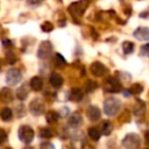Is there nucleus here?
I'll use <instances>...</instances> for the list:
<instances>
[{
    "mask_svg": "<svg viewBox=\"0 0 149 149\" xmlns=\"http://www.w3.org/2000/svg\"><path fill=\"white\" fill-rule=\"evenodd\" d=\"M120 105H121L120 100L114 98V97H111V98L106 99L105 102H104V112H105V114L108 115V116L115 115L120 109Z\"/></svg>",
    "mask_w": 149,
    "mask_h": 149,
    "instance_id": "f257e3e1",
    "label": "nucleus"
},
{
    "mask_svg": "<svg viewBox=\"0 0 149 149\" xmlns=\"http://www.w3.org/2000/svg\"><path fill=\"white\" fill-rule=\"evenodd\" d=\"M17 136H19V140L26 144L30 143L33 140H34V136H35V133H34V129L28 126V125H23L19 128L17 130Z\"/></svg>",
    "mask_w": 149,
    "mask_h": 149,
    "instance_id": "f03ea898",
    "label": "nucleus"
},
{
    "mask_svg": "<svg viewBox=\"0 0 149 149\" xmlns=\"http://www.w3.org/2000/svg\"><path fill=\"white\" fill-rule=\"evenodd\" d=\"M141 144V139L137 134H127L122 140V147L125 149H137Z\"/></svg>",
    "mask_w": 149,
    "mask_h": 149,
    "instance_id": "7ed1b4c3",
    "label": "nucleus"
},
{
    "mask_svg": "<svg viewBox=\"0 0 149 149\" xmlns=\"http://www.w3.org/2000/svg\"><path fill=\"white\" fill-rule=\"evenodd\" d=\"M102 88H104L105 92L115 93V92L121 91L122 86H121V83L115 77H108V78L105 79V81L102 84Z\"/></svg>",
    "mask_w": 149,
    "mask_h": 149,
    "instance_id": "20e7f679",
    "label": "nucleus"
},
{
    "mask_svg": "<svg viewBox=\"0 0 149 149\" xmlns=\"http://www.w3.org/2000/svg\"><path fill=\"white\" fill-rule=\"evenodd\" d=\"M29 111L33 115L40 116L45 112V104L41 98H35L29 104Z\"/></svg>",
    "mask_w": 149,
    "mask_h": 149,
    "instance_id": "39448f33",
    "label": "nucleus"
},
{
    "mask_svg": "<svg viewBox=\"0 0 149 149\" xmlns=\"http://www.w3.org/2000/svg\"><path fill=\"white\" fill-rule=\"evenodd\" d=\"M52 54V45L49 41H43L37 49V57L40 59H47Z\"/></svg>",
    "mask_w": 149,
    "mask_h": 149,
    "instance_id": "423d86ee",
    "label": "nucleus"
},
{
    "mask_svg": "<svg viewBox=\"0 0 149 149\" xmlns=\"http://www.w3.org/2000/svg\"><path fill=\"white\" fill-rule=\"evenodd\" d=\"M21 80H22V74H21V72L17 69H9L7 71V74H6L7 84L14 86V85L19 84Z\"/></svg>",
    "mask_w": 149,
    "mask_h": 149,
    "instance_id": "0eeeda50",
    "label": "nucleus"
},
{
    "mask_svg": "<svg viewBox=\"0 0 149 149\" xmlns=\"http://www.w3.org/2000/svg\"><path fill=\"white\" fill-rule=\"evenodd\" d=\"M90 70H91L92 74H94L95 77H102L107 72L106 66L100 62H93L90 66Z\"/></svg>",
    "mask_w": 149,
    "mask_h": 149,
    "instance_id": "6e6552de",
    "label": "nucleus"
},
{
    "mask_svg": "<svg viewBox=\"0 0 149 149\" xmlns=\"http://www.w3.org/2000/svg\"><path fill=\"white\" fill-rule=\"evenodd\" d=\"M86 116L91 120V121H98L101 118V112L97 106H88L86 109Z\"/></svg>",
    "mask_w": 149,
    "mask_h": 149,
    "instance_id": "1a4fd4ad",
    "label": "nucleus"
},
{
    "mask_svg": "<svg viewBox=\"0 0 149 149\" xmlns=\"http://www.w3.org/2000/svg\"><path fill=\"white\" fill-rule=\"evenodd\" d=\"M68 122H69V126H71L72 128H78L83 123V116H81V114L79 112H74L69 118Z\"/></svg>",
    "mask_w": 149,
    "mask_h": 149,
    "instance_id": "9d476101",
    "label": "nucleus"
},
{
    "mask_svg": "<svg viewBox=\"0 0 149 149\" xmlns=\"http://www.w3.org/2000/svg\"><path fill=\"white\" fill-rule=\"evenodd\" d=\"M134 36L140 41H149V28L140 27L134 31Z\"/></svg>",
    "mask_w": 149,
    "mask_h": 149,
    "instance_id": "9b49d317",
    "label": "nucleus"
},
{
    "mask_svg": "<svg viewBox=\"0 0 149 149\" xmlns=\"http://www.w3.org/2000/svg\"><path fill=\"white\" fill-rule=\"evenodd\" d=\"M13 99H14V95H13V92H12V90L9 87L1 88V91H0V100L2 102H5V104L12 102Z\"/></svg>",
    "mask_w": 149,
    "mask_h": 149,
    "instance_id": "f8f14e48",
    "label": "nucleus"
},
{
    "mask_svg": "<svg viewBox=\"0 0 149 149\" xmlns=\"http://www.w3.org/2000/svg\"><path fill=\"white\" fill-rule=\"evenodd\" d=\"M49 83H50L54 87L59 88V87H62V85L64 84V79H63V77H62L59 73L54 72V73H51V76H50V78H49Z\"/></svg>",
    "mask_w": 149,
    "mask_h": 149,
    "instance_id": "ddd939ff",
    "label": "nucleus"
},
{
    "mask_svg": "<svg viewBox=\"0 0 149 149\" xmlns=\"http://www.w3.org/2000/svg\"><path fill=\"white\" fill-rule=\"evenodd\" d=\"M84 97V93L83 91L79 88V87H73L71 88L70 93H69V99L71 101H74V102H79Z\"/></svg>",
    "mask_w": 149,
    "mask_h": 149,
    "instance_id": "4468645a",
    "label": "nucleus"
},
{
    "mask_svg": "<svg viewBox=\"0 0 149 149\" xmlns=\"http://www.w3.org/2000/svg\"><path fill=\"white\" fill-rule=\"evenodd\" d=\"M29 87H30L33 91H35V92L41 91L42 87H43V80H42V78H41V77H37V76L33 77V78L30 79V81H29Z\"/></svg>",
    "mask_w": 149,
    "mask_h": 149,
    "instance_id": "2eb2a0df",
    "label": "nucleus"
},
{
    "mask_svg": "<svg viewBox=\"0 0 149 149\" xmlns=\"http://www.w3.org/2000/svg\"><path fill=\"white\" fill-rule=\"evenodd\" d=\"M133 112L135 114V116L137 118H142L146 113V104L142 101V100H137L134 105V108H133Z\"/></svg>",
    "mask_w": 149,
    "mask_h": 149,
    "instance_id": "dca6fc26",
    "label": "nucleus"
},
{
    "mask_svg": "<svg viewBox=\"0 0 149 149\" xmlns=\"http://www.w3.org/2000/svg\"><path fill=\"white\" fill-rule=\"evenodd\" d=\"M29 94V87L28 84H22L17 90H16V97L19 100H26Z\"/></svg>",
    "mask_w": 149,
    "mask_h": 149,
    "instance_id": "f3484780",
    "label": "nucleus"
},
{
    "mask_svg": "<svg viewBox=\"0 0 149 149\" xmlns=\"http://www.w3.org/2000/svg\"><path fill=\"white\" fill-rule=\"evenodd\" d=\"M112 130H113V125H112V122L108 121V120L102 121L101 127H100V133L104 134V135H109V134L112 133Z\"/></svg>",
    "mask_w": 149,
    "mask_h": 149,
    "instance_id": "a211bd4d",
    "label": "nucleus"
},
{
    "mask_svg": "<svg viewBox=\"0 0 149 149\" xmlns=\"http://www.w3.org/2000/svg\"><path fill=\"white\" fill-rule=\"evenodd\" d=\"M58 118H59L58 112L52 111V109L48 111V112H47V114H45V120H47L49 123H55V122H57Z\"/></svg>",
    "mask_w": 149,
    "mask_h": 149,
    "instance_id": "6ab92c4d",
    "label": "nucleus"
},
{
    "mask_svg": "<svg viewBox=\"0 0 149 149\" xmlns=\"http://www.w3.org/2000/svg\"><path fill=\"white\" fill-rule=\"evenodd\" d=\"M0 118L3 120V121H9L12 118H13V112L9 107H3L1 111H0Z\"/></svg>",
    "mask_w": 149,
    "mask_h": 149,
    "instance_id": "aec40b11",
    "label": "nucleus"
},
{
    "mask_svg": "<svg viewBox=\"0 0 149 149\" xmlns=\"http://www.w3.org/2000/svg\"><path fill=\"white\" fill-rule=\"evenodd\" d=\"M55 130L52 129V128H47V127H44V128H42L41 130H40V136L42 137V139H51V137H54L55 136Z\"/></svg>",
    "mask_w": 149,
    "mask_h": 149,
    "instance_id": "412c9836",
    "label": "nucleus"
},
{
    "mask_svg": "<svg viewBox=\"0 0 149 149\" xmlns=\"http://www.w3.org/2000/svg\"><path fill=\"white\" fill-rule=\"evenodd\" d=\"M87 133H88L90 139L93 140V141H98L100 139V135H101L100 129H98L97 127H90L88 130H87Z\"/></svg>",
    "mask_w": 149,
    "mask_h": 149,
    "instance_id": "4be33fe9",
    "label": "nucleus"
},
{
    "mask_svg": "<svg viewBox=\"0 0 149 149\" xmlns=\"http://www.w3.org/2000/svg\"><path fill=\"white\" fill-rule=\"evenodd\" d=\"M54 64L56 68H64L66 65V61L61 54H56L54 56Z\"/></svg>",
    "mask_w": 149,
    "mask_h": 149,
    "instance_id": "5701e85b",
    "label": "nucleus"
},
{
    "mask_svg": "<svg viewBox=\"0 0 149 149\" xmlns=\"http://www.w3.org/2000/svg\"><path fill=\"white\" fill-rule=\"evenodd\" d=\"M98 87V83L94 81V80H87L85 84H84V90L86 92H92L93 90H95Z\"/></svg>",
    "mask_w": 149,
    "mask_h": 149,
    "instance_id": "b1692460",
    "label": "nucleus"
},
{
    "mask_svg": "<svg viewBox=\"0 0 149 149\" xmlns=\"http://www.w3.org/2000/svg\"><path fill=\"white\" fill-rule=\"evenodd\" d=\"M122 49H123L125 54H132L134 51V43L129 42V41H126V42L122 43Z\"/></svg>",
    "mask_w": 149,
    "mask_h": 149,
    "instance_id": "393cba45",
    "label": "nucleus"
},
{
    "mask_svg": "<svg viewBox=\"0 0 149 149\" xmlns=\"http://www.w3.org/2000/svg\"><path fill=\"white\" fill-rule=\"evenodd\" d=\"M129 91H130V94H140L143 91V86L140 83H135V84L132 85V87L129 88Z\"/></svg>",
    "mask_w": 149,
    "mask_h": 149,
    "instance_id": "a878e982",
    "label": "nucleus"
},
{
    "mask_svg": "<svg viewBox=\"0 0 149 149\" xmlns=\"http://www.w3.org/2000/svg\"><path fill=\"white\" fill-rule=\"evenodd\" d=\"M8 139V135H7V132L2 128H0V146H2Z\"/></svg>",
    "mask_w": 149,
    "mask_h": 149,
    "instance_id": "bb28decb",
    "label": "nucleus"
},
{
    "mask_svg": "<svg viewBox=\"0 0 149 149\" xmlns=\"http://www.w3.org/2000/svg\"><path fill=\"white\" fill-rule=\"evenodd\" d=\"M41 28H42L43 31L49 33V31H51V30L54 29V26H52V23H50V22H44V23H42Z\"/></svg>",
    "mask_w": 149,
    "mask_h": 149,
    "instance_id": "cd10ccee",
    "label": "nucleus"
},
{
    "mask_svg": "<svg viewBox=\"0 0 149 149\" xmlns=\"http://www.w3.org/2000/svg\"><path fill=\"white\" fill-rule=\"evenodd\" d=\"M141 55L142 56H146V57H149V43L148 44H144L141 47V50H140Z\"/></svg>",
    "mask_w": 149,
    "mask_h": 149,
    "instance_id": "c85d7f7f",
    "label": "nucleus"
},
{
    "mask_svg": "<svg viewBox=\"0 0 149 149\" xmlns=\"http://www.w3.org/2000/svg\"><path fill=\"white\" fill-rule=\"evenodd\" d=\"M129 120H130L129 113H128V111H125V112L122 113V115L120 116V121H121V122H128Z\"/></svg>",
    "mask_w": 149,
    "mask_h": 149,
    "instance_id": "c756f323",
    "label": "nucleus"
},
{
    "mask_svg": "<svg viewBox=\"0 0 149 149\" xmlns=\"http://www.w3.org/2000/svg\"><path fill=\"white\" fill-rule=\"evenodd\" d=\"M40 149H55V146L51 142H43L41 143Z\"/></svg>",
    "mask_w": 149,
    "mask_h": 149,
    "instance_id": "7c9ffc66",
    "label": "nucleus"
},
{
    "mask_svg": "<svg viewBox=\"0 0 149 149\" xmlns=\"http://www.w3.org/2000/svg\"><path fill=\"white\" fill-rule=\"evenodd\" d=\"M6 58H7V62L9 63V64H14L15 62H16V57L12 54V52H9V54H7V56H6Z\"/></svg>",
    "mask_w": 149,
    "mask_h": 149,
    "instance_id": "2f4dec72",
    "label": "nucleus"
},
{
    "mask_svg": "<svg viewBox=\"0 0 149 149\" xmlns=\"http://www.w3.org/2000/svg\"><path fill=\"white\" fill-rule=\"evenodd\" d=\"M58 114H59V116H62V118L68 116V115H69V108H68V107H63V108H61Z\"/></svg>",
    "mask_w": 149,
    "mask_h": 149,
    "instance_id": "473e14b6",
    "label": "nucleus"
},
{
    "mask_svg": "<svg viewBox=\"0 0 149 149\" xmlns=\"http://www.w3.org/2000/svg\"><path fill=\"white\" fill-rule=\"evenodd\" d=\"M41 1H42V0H27V2H28L29 5H31V6H36V5H38Z\"/></svg>",
    "mask_w": 149,
    "mask_h": 149,
    "instance_id": "72a5a7b5",
    "label": "nucleus"
},
{
    "mask_svg": "<svg viewBox=\"0 0 149 149\" xmlns=\"http://www.w3.org/2000/svg\"><path fill=\"white\" fill-rule=\"evenodd\" d=\"M144 137H146V141L149 143V130H148V132H146V135H144Z\"/></svg>",
    "mask_w": 149,
    "mask_h": 149,
    "instance_id": "f704fd0d",
    "label": "nucleus"
},
{
    "mask_svg": "<svg viewBox=\"0 0 149 149\" xmlns=\"http://www.w3.org/2000/svg\"><path fill=\"white\" fill-rule=\"evenodd\" d=\"M5 149H12V148H10V147H6Z\"/></svg>",
    "mask_w": 149,
    "mask_h": 149,
    "instance_id": "c9c22d12",
    "label": "nucleus"
},
{
    "mask_svg": "<svg viewBox=\"0 0 149 149\" xmlns=\"http://www.w3.org/2000/svg\"><path fill=\"white\" fill-rule=\"evenodd\" d=\"M0 69H1V61H0Z\"/></svg>",
    "mask_w": 149,
    "mask_h": 149,
    "instance_id": "e433bc0d",
    "label": "nucleus"
}]
</instances>
